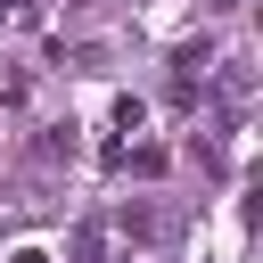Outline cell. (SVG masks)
I'll return each mask as SVG.
<instances>
[{"label": "cell", "mask_w": 263, "mask_h": 263, "mask_svg": "<svg viewBox=\"0 0 263 263\" xmlns=\"http://www.w3.org/2000/svg\"><path fill=\"white\" fill-rule=\"evenodd\" d=\"M16 263H49V255H41V247H25V255H16Z\"/></svg>", "instance_id": "obj_1"}]
</instances>
